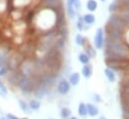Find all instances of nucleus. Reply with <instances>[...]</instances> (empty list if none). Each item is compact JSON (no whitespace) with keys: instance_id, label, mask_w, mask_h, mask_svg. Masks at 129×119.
Instances as JSON below:
<instances>
[{"instance_id":"obj_1","label":"nucleus","mask_w":129,"mask_h":119,"mask_svg":"<svg viewBox=\"0 0 129 119\" xmlns=\"http://www.w3.org/2000/svg\"><path fill=\"white\" fill-rule=\"evenodd\" d=\"M105 59H124L129 58V47L122 40H111L106 38L104 42Z\"/></svg>"},{"instance_id":"obj_2","label":"nucleus","mask_w":129,"mask_h":119,"mask_svg":"<svg viewBox=\"0 0 129 119\" xmlns=\"http://www.w3.org/2000/svg\"><path fill=\"white\" fill-rule=\"evenodd\" d=\"M36 21L38 27L43 29H50L54 24H56V13L53 11V9H44L39 13Z\"/></svg>"},{"instance_id":"obj_3","label":"nucleus","mask_w":129,"mask_h":119,"mask_svg":"<svg viewBox=\"0 0 129 119\" xmlns=\"http://www.w3.org/2000/svg\"><path fill=\"white\" fill-rule=\"evenodd\" d=\"M57 32L52 30V31H49L47 32L46 34L42 35L41 36V39H40V51L44 52L45 54L50 51L54 46H55V42L57 40Z\"/></svg>"},{"instance_id":"obj_4","label":"nucleus","mask_w":129,"mask_h":119,"mask_svg":"<svg viewBox=\"0 0 129 119\" xmlns=\"http://www.w3.org/2000/svg\"><path fill=\"white\" fill-rule=\"evenodd\" d=\"M37 83V78L34 76H26V75H20L16 86L17 88L23 93H32Z\"/></svg>"},{"instance_id":"obj_5","label":"nucleus","mask_w":129,"mask_h":119,"mask_svg":"<svg viewBox=\"0 0 129 119\" xmlns=\"http://www.w3.org/2000/svg\"><path fill=\"white\" fill-rule=\"evenodd\" d=\"M105 28H108V29H117V30H121V31H124L128 28V25L119 18V16L116 14V13H112L108 20H107V23H106V27Z\"/></svg>"},{"instance_id":"obj_6","label":"nucleus","mask_w":129,"mask_h":119,"mask_svg":"<svg viewBox=\"0 0 129 119\" xmlns=\"http://www.w3.org/2000/svg\"><path fill=\"white\" fill-rule=\"evenodd\" d=\"M34 67H35V61L33 60H24L22 61L20 67H19V72L22 75L26 76H33L34 74Z\"/></svg>"},{"instance_id":"obj_7","label":"nucleus","mask_w":129,"mask_h":119,"mask_svg":"<svg viewBox=\"0 0 129 119\" xmlns=\"http://www.w3.org/2000/svg\"><path fill=\"white\" fill-rule=\"evenodd\" d=\"M104 29L99 27L95 31V35H94V39H93V46L97 50H101L104 48V42H105V38H104Z\"/></svg>"},{"instance_id":"obj_8","label":"nucleus","mask_w":129,"mask_h":119,"mask_svg":"<svg viewBox=\"0 0 129 119\" xmlns=\"http://www.w3.org/2000/svg\"><path fill=\"white\" fill-rule=\"evenodd\" d=\"M70 90H71V85H70L68 79H65V78L59 79V81L57 82V85H56L57 93L61 96H65L70 92Z\"/></svg>"},{"instance_id":"obj_9","label":"nucleus","mask_w":129,"mask_h":119,"mask_svg":"<svg viewBox=\"0 0 129 119\" xmlns=\"http://www.w3.org/2000/svg\"><path fill=\"white\" fill-rule=\"evenodd\" d=\"M104 32L107 33V38L111 40H122L124 38V31L121 30L105 28Z\"/></svg>"},{"instance_id":"obj_10","label":"nucleus","mask_w":129,"mask_h":119,"mask_svg":"<svg viewBox=\"0 0 129 119\" xmlns=\"http://www.w3.org/2000/svg\"><path fill=\"white\" fill-rule=\"evenodd\" d=\"M121 20H123L129 26V5H123V7L119 8L116 12Z\"/></svg>"},{"instance_id":"obj_11","label":"nucleus","mask_w":129,"mask_h":119,"mask_svg":"<svg viewBox=\"0 0 129 119\" xmlns=\"http://www.w3.org/2000/svg\"><path fill=\"white\" fill-rule=\"evenodd\" d=\"M66 9H67V15L70 19H74L76 17L77 11L74 7V0H67L66 4Z\"/></svg>"},{"instance_id":"obj_12","label":"nucleus","mask_w":129,"mask_h":119,"mask_svg":"<svg viewBox=\"0 0 129 119\" xmlns=\"http://www.w3.org/2000/svg\"><path fill=\"white\" fill-rule=\"evenodd\" d=\"M87 108V116L89 117H97L99 115V108L93 103H86Z\"/></svg>"},{"instance_id":"obj_13","label":"nucleus","mask_w":129,"mask_h":119,"mask_svg":"<svg viewBox=\"0 0 129 119\" xmlns=\"http://www.w3.org/2000/svg\"><path fill=\"white\" fill-rule=\"evenodd\" d=\"M104 75H105V77L107 78V80H108L110 83H114V82H116V80H117V75H116V73H115L112 69H110V68H108V67H106V68L104 69Z\"/></svg>"},{"instance_id":"obj_14","label":"nucleus","mask_w":129,"mask_h":119,"mask_svg":"<svg viewBox=\"0 0 129 119\" xmlns=\"http://www.w3.org/2000/svg\"><path fill=\"white\" fill-rule=\"evenodd\" d=\"M84 49H85V54L91 59V58H94L95 55H96V49L94 48V46H92L89 42H86V44L84 45Z\"/></svg>"},{"instance_id":"obj_15","label":"nucleus","mask_w":129,"mask_h":119,"mask_svg":"<svg viewBox=\"0 0 129 119\" xmlns=\"http://www.w3.org/2000/svg\"><path fill=\"white\" fill-rule=\"evenodd\" d=\"M68 81L71 86H77L80 82V73L79 72H73L69 75Z\"/></svg>"},{"instance_id":"obj_16","label":"nucleus","mask_w":129,"mask_h":119,"mask_svg":"<svg viewBox=\"0 0 129 119\" xmlns=\"http://www.w3.org/2000/svg\"><path fill=\"white\" fill-rule=\"evenodd\" d=\"M92 73H93V69H92V66L89 64H86L82 67V70H81V74L84 78L86 79H89L91 76H92Z\"/></svg>"},{"instance_id":"obj_17","label":"nucleus","mask_w":129,"mask_h":119,"mask_svg":"<svg viewBox=\"0 0 129 119\" xmlns=\"http://www.w3.org/2000/svg\"><path fill=\"white\" fill-rule=\"evenodd\" d=\"M44 5L50 9L57 8L58 6L61 5V0H43Z\"/></svg>"},{"instance_id":"obj_18","label":"nucleus","mask_w":129,"mask_h":119,"mask_svg":"<svg viewBox=\"0 0 129 119\" xmlns=\"http://www.w3.org/2000/svg\"><path fill=\"white\" fill-rule=\"evenodd\" d=\"M77 112H78V115L82 118L86 117L87 116V108H86V103L84 102H80L79 105H78V108H77Z\"/></svg>"},{"instance_id":"obj_19","label":"nucleus","mask_w":129,"mask_h":119,"mask_svg":"<svg viewBox=\"0 0 129 119\" xmlns=\"http://www.w3.org/2000/svg\"><path fill=\"white\" fill-rule=\"evenodd\" d=\"M28 105H29V109H30V110H32V111H37V110H39L40 107H41V102H40V100H38V99H31V100L29 101Z\"/></svg>"},{"instance_id":"obj_20","label":"nucleus","mask_w":129,"mask_h":119,"mask_svg":"<svg viewBox=\"0 0 129 119\" xmlns=\"http://www.w3.org/2000/svg\"><path fill=\"white\" fill-rule=\"evenodd\" d=\"M83 17V21L85 23V25H92L95 22V16L92 13H86Z\"/></svg>"},{"instance_id":"obj_21","label":"nucleus","mask_w":129,"mask_h":119,"mask_svg":"<svg viewBox=\"0 0 129 119\" xmlns=\"http://www.w3.org/2000/svg\"><path fill=\"white\" fill-rule=\"evenodd\" d=\"M97 7H98V3L96 0H87L86 2V8L88 11L90 12H94L96 11Z\"/></svg>"},{"instance_id":"obj_22","label":"nucleus","mask_w":129,"mask_h":119,"mask_svg":"<svg viewBox=\"0 0 129 119\" xmlns=\"http://www.w3.org/2000/svg\"><path fill=\"white\" fill-rule=\"evenodd\" d=\"M72 115V111L70 108L68 107H62L61 108V111H60V116L62 119H69Z\"/></svg>"},{"instance_id":"obj_23","label":"nucleus","mask_w":129,"mask_h":119,"mask_svg":"<svg viewBox=\"0 0 129 119\" xmlns=\"http://www.w3.org/2000/svg\"><path fill=\"white\" fill-rule=\"evenodd\" d=\"M75 42H76V44L78 45V46H81V47H84V45L86 44V39H85V37L82 35V34H77L76 36H75Z\"/></svg>"},{"instance_id":"obj_24","label":"nucleus","mask_w":129,"mask_h":119,"mask_svg":"<svg viewBox=\"0 0 129 119\" xmlns=\"http://www.w3.org/2000/svg\"><path fill=\"white\" fill-rule=\"evenodd\" d=\"M78 61L80 63H82L83 65H86V64H89L90 62V58L84 53V52H81L78 54Z\"/></svg>"},{"instance_id":"obj_25","label":"nucleus","mask_w":129,"mask_h":119,"mask_svg":"<svg viewBox=\"0 0 129 119\" xmlns=\"http://www.w3.org/2000/svg\"><path fill=\"white\" fill-rule=\"evenodd\" d=\"M18 103H19L20 109H21L23 112L27 113V112L30 111V109H29V105H28V103H27L25 100H23V99H19V100H18Z\"/></svg>"},{"instance_id":"obj_26","label":"nucleus","mask_w":129,"mask_h":119,"mask_svg":"<svg viewBox=\"0 0 129 119\" xmlns=\"http://www.w3.org/2000/svg\"><path fill=\"white\" fill-rule=\"evenodd\" d=\"M118 9H119V2L118 1H114V2L110 3V5L108 7V10H109V12L111 14L112 13H116Z\"/></svg>"},{"instance_id":"obj_27","label":"nucleus","mask_w":129,"mask_h":119,"mask_svg":"<svg viewBox=\"0 0 129 119\" xmlns=\"http://www.w3.org/2000/svg\"><path fill=\"white\" fill-rule=\"evenodd\" d=\"M76 27H77V29L79 30L80 32L85 29V23H84V21H83V17H82V16H79V17H78L77 22H76Z\"/></svg>"},{"instance_id":"obj_28","label":"nucleus","mask_w":129,"mask_h":119,"mask_svg":"<svg viewBox=\"0 0 129 119\" xmlns=\"http://www.w3.org/2000/svg\"><path fill=\"white\" fill-rule=\"evenodd\" d=\"M120 95L121 98H129V86H121Z\"/></svg>"},{"instance_id":"obj_29","label":"nucleus","mask_w":129,"mask_h":119,"mask_svg":"<svg viewBox=\"0 0 129 119\" xmlns=\"http://www.w3.org/2000/svg\"><path fill=\"white\" fill-rule=\"evenodd\" d=\"M59 35L61 38L63 39H66L67 36H68V29H67V26L66 25H62L60 27V30H59Z\"/></svg>"},{"instance_id":"obj_30","label":"nucleus","mask_w":129,"mask_h":119,"mask_svg":"<svg viewBox=\"0 0 129 119\" xmlns=\"http://www.w3.org/2000/svg\"><path fill=\"white\" fill-rule=\"evenodd\" d=\"M7 93H8V91H7L6 85H5V84L3 83V81L0 79V95L3 96V97H6V96H7Z\"/></svg>"},{"instance_id":"obj_31","label":"nucleus","mask_w":129,"mask_h":119,"mask_svg":"<svg viewBox=\"0 0 129 119\" xmlns=\"http://www.w3.org/2000/svg\"><path fill=\"white\" fill-rule=\"evenodd\" d=\"M8 67L7 66H3V67H0V77H3V76H6L8 74Z\"/></svg>"},{"instance_id":"obj_32","label":"nucleus","mask_w":129,"mask_h":119,"mask_svg":"<svg viewBox=\"0 0 129 119\" xmlns=\"http://www.w3.org/2000/svg\"><path fill=\"white\" fill-rule=\"evenodd\" d=\"M121 105L122 108L129 109V98H121Z\"/></svg>"},{"instance_id":"obj_33","label":"nucleus","mask_w":129,"mask_h":119,"mask_svg":"<svg viewBox=\"0 0 129 119\" xmlns=\"http://www.w3.org/2000/svg\"><path fill=\"white\" fill-rule=\"evenodd\" d=\"M93 100H94V102L95 103H101L102 102V98H101V96L98 94V93H93Z\"/></svg>"},{"instance_id":"obj_34","label":"nucleus","mask_w":129,"mask_h":119,"mask_svg":"<svg viewBox=\"0 0 129 119\" xmlns=\"http://www.w3.org/2000/svg\"><path fill=\"white\" fill-rule=\"evenodd\" d=\"M5 118L6 119H21V118H19V117H17V116H15V115L12 114V113H7V114L5 115Z\"/></svg>"},{"instance_id":"obj_35","label":"nucleus","mask_w":129,"mask_h":119,"mask_svg":"<svg viewBox=\"0 0 129 119\" xmlns=\"http://www.w3.org/2000/svg\"><path fill=\"white\" fill-rule=\"evenodd\" d=\"M124 38H125V41L127 43V46H129V28H127L125 34H124Z\"/></svg>"},{"instance_id":"obj_36","label":"nucleus","mask_w":129,"mask_h":119,"mask_svg":"<svg viewBox=\"0 0 129 119\" xmlns=\"http://www.w3.org/2000/svg\"><path fill=\"white\" fill-rule=\"evenodd\" d=\"M124 74H128L129 75V64L126 66V68L124 69Z\"/></svg>"},{"instance_id":"obj_37","label":"nucleus","mask_w":129,"mask_h":119,"mask_svg":"<svg viewBox=\"0 0 129 119\" xmlns=\"http://www.w3.org/2000/svg\"><path fill=\"white\" fill-rule=\"evenodd\" d=\"M98 119H107V118H106L104 115H101V116H99V117H98Z\"/></svg>"},{"instance_id":"obj_38","label":"nucleus","mask_w":129,"mask_h":119,"mask_svg":"<svg viewBox=\"0 0 129 119\" xmlns=\"http://www.w3.org/2000/svg\"><path fill=\"white\" fill-rule=\"evenodd\" d=\"M69 119H78V118H77V117H75V116H71Z\"/></svg>"},{"instance_id":"obj_39","label":"nucleus","mask_w":129,"mask_h":119,"mask_svg":"<svg viewBox=\"0 0 129 119\" xmlns=\"http://www.w3.org/2000/svg\"><path fill=\"white\" fill-rule=\"evenodd\" d=\"M100 1H101V2H105L106 0H100Z\"/></svg>"},{"instance_id":"obj_40","label":"nucleus","mask_w":129,"mask_h":119,"mask_svg":"<svg viewBox=\"0 0 129 119\" xmlns=\"http://www.w3.org/2000/svg\"><path fill=\"white\" fill-rule=\"evenodd\" d=\"M0 119H6V118H5V117H1Z\"/></svg>"},{"instance_id":"obj_41","label":"nucleus","mask_w":129,"mask_h":119,"mask_svg":"<svg viewBox=\"0 0 129 119\" xmlns=\"http://www.w3.org/2000/svg\"><path fill=\"white\" fill-rule=\"evenodd\" d=\"M49 119H54V118H49Z\"/></svg>"}]
</instances>
